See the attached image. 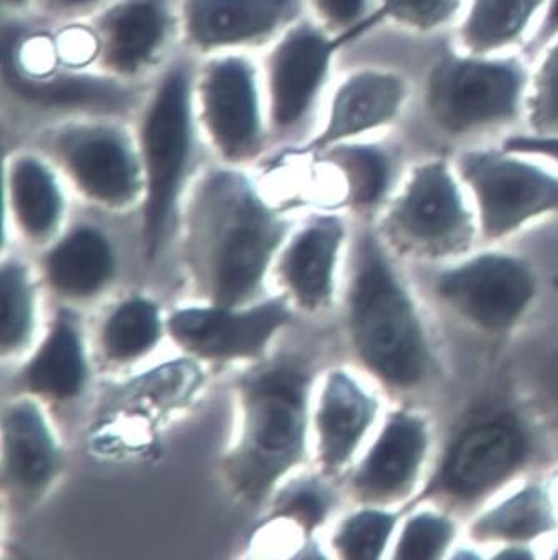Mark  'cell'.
Wrapping results in <instances>:
<instances>
[{
    "mask_svg": "<svg viewBox=\"0 0 558 560\" xmlns=\"http://www.w3.org/2000/svg\"><path fill=\"white\" fill-rule=\"evenodd\" d=\"M286 231L242 167L207 168L189 207V254L210 301L234 307L251 298Z\"/></svg>",
    "mask_w": 558,
    "mask_h": 560,
    "instance_id": "obj_1",
    "label": "cell"
},
{
    "mask_svg": "<svg viewBox=\"0 0 558 560\" xmlns=\"http://www.w3.org/2000/svg\"><path fill=\"white\" fill-rule=\"evenodd\" d=\"M197 59L182 50L147 82L132 119L143 179V245L147 256L161 249L168 221L199 148L194 105Z\"/></svg>",
    "mask_w": 558,
    "mask_h": 560,
    "instance_id": "obj_2",
    "label": "cell"
},
{
    "mask_svg": "<svg viewBox=\"0 0 558 560\" xmlns=\"http://www.w3.org/2000/svg\"><path fill=\"white\" fill-rule=\"evenodd\" d=\"M528 81L519 57L443 50L423 82V117L446 139L502 129L525 113Z\"/></svg>",
    "mask_w": 558,
    "mask_h": 560,
    "instance_id": "obj_3",
    "label": "cell"
},
{
    "mask_svg": "<svg viewBox=\"0 0 558 560\" xmlns=\"http://www.w3.org/2000/svg\"><path fill=\"white\" fill-rule=\"evenodd\" d=\"M307 377L295 365L255 372L242 382L244 431L228 469L237 489L258 501L304 451Z\"/></svg>",
    "mask_w": 558,
    "mask_h": 560,
    "instance_id": "obj_4",
    "label": "cell"
},
{
    "mask_svg": "<svg viewBox=\"0 0 558 560\" xmlns=\"http://www.w3.org/2000/svg\"><path fill=\"white\" fill-rule=\"evenodd\" d=\"M194 105L202 142L220 164L244 167L274 148L263 69L247 52L197 59Z\"/></svg>",
    "mask_w": 558,
    "mask_h": 560,
    "instance_id": "obj_5",
    "label": "cell"
},
{
    "mask_svg": "<svg viewBox=\"0 0 558 560\" xmlns=\"http://www.w3.org/2000/svg\"><path fill=\"white\" fill-rule=\"evenodd\" d=\"M34 148L102 206L124 207L143 192L136 132L127 119L62 117L37 133Z\"/></svg>",
    "mask_w": 558,
    "mask_h": 560,
    "instance_id": "obj_6",
    "label": "cell"
},
{
    "mask_svg": "<svg viewBox=\"0 0 558 560\" xmlns=\"http://www.w3.org/2000/svg\"><path fill=\"white\" fill-rule=\"evenodd\" d=\"M362 35L334 34L311 15L293 22L264 56V92L274 148L304 129L330 79L335 57Z\"/></svg>",
    "mask_w": 558,
    "mask_h": 560,
    "instance_id": "obj_7",
    "label": "cell"
},
{
    "mask_svg": "<svg viewBox=\"0 0 558 560\" xmlns=\"http://www.w3.org/2000/svg\"><path fill=\"white\" fill-rule=\"evenodd\" d=\"M353 336L360 354L395 384H412L426 368L419 327L382 257L367 242L352 291Z\"/></svg>",
    "mask_w": 558,
    "mask_h": 560,
    "instance_id": "obj_8",
    "label": "cell"
},
{
    "mask_svg": "<svg viewBox=\"0 0 558 560\" xmlns=\"http://www.w3.org/2000/svg\"><path fill=\"white\" fill-rule=\"evenodd\" d=\"M88 21L94 37L95 69L143 84L181 46L178 0H112Z\"/></svg>",
    "mask_w": 558,
    "mask_h": 560,
    "instance_id": "obj_9",
    "label": "cell"
},
{
    "mask_svg": "<svg viewBox=\"0 0 558 560\" xmlns=\"http://www.w3.org/2000/svg\"><path fill=\"white\" fill-rule=\"evenodd\" d=\"M305 11V0H178L181 47L196 59L269 47Z\"/></svg>",
    "mask_w": 558,
    "mask_h": 560,
    "instance_id": "obj_10",
    "label": "cell"
},
{
    "mask_svg": "<svg viewBox=\"0 0 558 560\" xmlns=\"http://www.w3.org/2000/svg\"><path fill=\"white\" fill-rule=\"evenodd\" d=\"M462 177L472 187L489 235H502L534 215L558 209V177L515 152L467 151Z\"/></svg>",
    "mask_w": 558,
    "mask_h": 560,
    "instance_id": "obj_11",
    "label": "cell"
},
{
    "mask_svg": "<svg viewBox=\"0 0 558 560\" xmlns=\"http://www.w3.org/2000/svg\"><path fill=\"white\" fill-rule=\"evenodd\" d=\"M5 91L21 105L39 113L62 117L107 116L133 119L146 84L123 81L98 69H54L27 74L4 66Z\"/></svg>",
    "mask_w": 558,
    "mask_h": 560,
    "instance_id": "obj_12",
    "label": "cell"
},
{
    "mask_svg": "<svg viewBox=\"0 0 558 560\" xmlns=\"http://www.w3.org/2000/svg\"><path fill=\"white\" fill-rule=\"evenodd\" d=\"M408 97L398 72L365 67L350 72L334 89L322 126L299 144L286 145L280 159L318 158L335 145L360 140L397 120Z\"/></svg>",
    "mask_w": 558,
    "mask_h": 560,
    "instance_id": "obj_13",
    "label": "cell"
},
{
    "mask_svg": "<svg viewBox=\"0 0 558 560\" xmlns=\"http://www.w3.org/2000/svg\"><path fill=\"white\" fill-rule=\"evenodd\" d=\"M232 307L189 308L168 323L174 339L193 354L206 359L255 358L272 334L290 319L283 301H269L251 311Z\"/></svg>",
    "mask_w": 558,
    "mask_h": 560,
    "instance_id": "obj_14",
    "label": "cell"
},
{
    "mask_svg": "<svg viewBox=\"0 0 558 560\" xmlns=\"http://www.w3.org/2000/svg\"><path fill=\"white\" fill-rule=\"evenodd\" d=\"M440 291L477 323L502 327L512 323L532 295L531 277L502 257H481L443 277Z\"/></svg>",
    "mask_w": 558,
    "mask_h": 560,
    "instance_id": "obj_15",
    "label": "cell"
},
{
    "mask_svg": "<svg viewBox=\"0 0 558 560\" xmlns=\"http://www.w3.org/2000/svg\"><path fill=\"white\" fill-rule=\"evenodd\" d=\"M392 222L417 241L446 242L464 232L467 212L445 161L435 159L414 171Z\"/></svg>",
    "mask_w": 558,
    "mask_h": 560,
    "instance_id": "obj_16",
    "label": "cell"
},
{
    "mask_svg": "<svg viewBox=\"0 0 558 560\" xmlns=\"http://www.w3.org/2000/svg\"><path fill=\"white\" fill-rule=\"evenodd\" d=\"M5 194L25 234L46 237L59 224L63 196L56 165L39 151L11 154L4 167Z\"/></svg>",
    "mask_w": 558,
    "mask_h": 560,
    "instance_id": "obj_17",
    "label": "cell"
},
{
    "mask_svg": "<svg viewBox=\"0 0 558 560\" xmlns=\"http://www.w3.org/2000/svg\"><path fill=\"white\" fill-rule=\"evenodd\" d=\"M524 452V439L507 420L480 425L465 434L446 464L445 480L462 494H474L499 482Z\"/></svg>",
    "mask_w": 558,
    "mask_h": 560,
    "instance_id": "obj_18",
    "label": "cell"
},
{
    "mask_svg": "<svg viewBox=\"0 0 558 560\" xmlns=\"http://www.w3.org/2000/svg\"><path fill=\"white\" fill-rule=\"evenodd\" d=\"M5 470L22 494H37L57 466L56 447L40 413L31 404H19L5 417Z\"/></svg>",
    "mask_w": 558,
    "mask_h": 560,
    "instance_id": "obj_19",
    "label": "cell"
},
{
    "mask_svg": "<svg viewBox=\"0 0 558 560\" xmlns=\"http://www.w3.org/2000/svg\"><path fill=\"white\" fill-rule=\"evenodd\" d=\"M548 0H470L461 27L458 46L474 56H499L524 39Z\"/></svg>",
    "mask_w": 558,
    "mask_h": 560,
    "instance_id": "obj_20",
    "label": "cell"
},
{
    "mask_svg": "<svg viewBox=\"0 0 558 560\" xmlns=\"http://www.w3.org/2000/svg\"><path fill=\"white\" fill-rule=\"evenodd\" d=\"M342 235L339 219H315L287 250L283 277L302 305L317 307L328 298L335 254Z\"/></svg>",
    "mask_w": 558,
    "mask_h": 560,
    "instance_id": "obj_21",
    "label": "cell"
},
{
    "mask_svg": "<svg viewBox=\"0 0 558 560\" xmlns=\"http://www.w3.org/2000/svg\"><path fill=\"white\" fill-rule=\"evenodd\" d=\"M369 397L347 375L334 374L325 387L318 410V434L324 463H346L374 416Z\"/></svg>",
    "mask_w": 558,
    "mask_h": 560,
    "instance_id": "obj_22",
    "label": "cell"
},
{
    "mask_svg": "<svg viewBox=\"0 0 558 560\" xmlns=\"http://www.w3.org/2000/svg\"><path fill=\"white\" fill-rule=\"evenodd\" d=\"M426 435L412 417L397 416L370 452L357 486L370 495H384L400 489L412 477L422 459Z\"/></svg>",
    "mask_w": 558,
    "mask_h": 560,
    "instance_id": "obj_23",
    "label": "cell"
},
{
    "mask_svg": "<svg viewBox=\"0 0 558 560\" xmlns=\"http://www.w3.org/2000/svg\"><path fill=\"white\" fill-rule=\"evenodd\" d=\"M47 272L63 294L89 295L98 291L112 272L107 238L95 229H78L50 253Z\"/></svg>",
    "mask_w": 558,
    "mask_h": 560,
    "instance_id": "obj_24",
    "label": "cell"
},
{
    "mask_svg": "<svg viewBox=\"0 0 558 560\" xmlns=\"http://www.w3.org/2000/svg\"><path fill=\"white\" fill-rule=\"evenodd\" d=\"M84 377V355L78 330L69 317L62 315L28 365V385L44 396L69 399L81 390Z\"/></svg>",
    "mask_w": 558,
    "mask_h": 560,
    "instance_id": "obj_25",
    "label": "cell"
},
{
    "mask_svg": "<svg viewBox=\"0 0 558 560\" xmlns=\"http://www.w3.org/2000/svg\"><path fill=\"white\" fill-rule=\"evenodd\" d=\"M317 159H324L342 174L347 199L353 206L377 203L387 190L392 175V158L387 145L367 140H352L328 149Z\"/></svg>",
    "mask_w": 558,
    "mask_h": 560,
    "instance_id": "obj_26",
    "label": "cell"
},
{
    "mask_svg": "<svg viewBox=\"0 0 558 560\" xmlns=\"http://www.w3.org/2000/svg\"><path fill=\"white\" fill-rule=\"evenodd\" d=\"M161 324L155 305L147 301H129L120 305L104 330L107 354L117 361L139 358L159 339Z\"/></svg>",
    "mask_w": 558,
    "mask_h": 560,
    "instance_id": "obj_27",
    "label": "cell"
},
{
    "mask_svg": "<svg viewBox=\"0 0 558 560\" xmlns=\"http://www.w3.org/2000/svg\"><path fill=\"white\" fill-rule=\"evenodd\" d=\"M525 117L528 132L558 137V37L545 47L540 63L531 75Z\"/></svg>",
    "mask_w": 558,
    "mask_h": 560,
    "instance_id": "obj_28",
    "label": "cell"
},
{
    "mask_svg": "<svg viewBox=\"0 0 558 560\" xmlns=\"http://www.w3.org/2000/svg\"><path fill=\"white\" fill-rule=\"evenodd\" d=\"M464 8V0H381L375 12L407 31L430 34L446 27Z\"/></svg>",
    "mask_w": 558,
    "mask_h": 560,
    "instance_id": "obj_29",
    "label": "cell"
},
{
    "mask_svg": "<svg viewBox=\"0 0 558 560\" xmlns=\"http://www.w3.org/2000/svg\"><path fill=\"white\" fill-rule=\"evenodd\" d=\"M547 505L538 492H524L500 505L489 517L484 518L480 529L503 537H528L547 529Z\"/></svg>",
    "mask_w": 558,
    "mask_h": 560,
    "instance_id": "obj_30",
    "label": "cell"
},
{
    "mask_svg": "<svg viewBox=\"0 0 558 560\" xmlns=\"http://www.w3.org/2000/svg\"><path fill=\"white\" fill-rule=\"evenodd\" d=\"M32 323L31 292L24 269L11 264L2 270V346L18 349L25 339Z\"/></svg>",
    "mask_w": 558,
    "mask_h": 560,
    "instance_id": "obj_31",
    "label": "cell"
},
{
    "mask_svg": "<svg viewBox=\"0 0 558 560\" xmlns=\"http://www.w3.org/2000/svg\"><path fill=\"white\" fill-rule=\"evenodd\" d=\"M392 524L394 521L388 515L363 512L347 522L337 537V547L346 559H377L387 542Z\"/></svg>",
    "mask_w": 558,
    "mask_h": 560,
    "instance_id": "obj_32",
    "label": "cell"
},
{
    "mask_svg": "<svg viewBox=\"0 0 558 560\" xmlns=\"http://www.w3.org/2000/svg\"><path fill=\"white\" fill-rule=\"evenodd\" d=\"M311 18L334 34L363 35L381 21L370 0H305Z\"/></svg>",
    "mask_w": 558,
    "mask_h": 560,
    "instance_id": "obj_33",
    "label": "cell"
},
{
    "mask_svg": "<svg viewBox=\"0 0 558 560\" xmlns=\"http://www.w3.org/2000/svg\"><path fill=\"white\" fill-rule=\"evenodd\" d=\"M451 536V525L442 518L423 517L414 518L405 529L398 546L397 557L404 560H427L437 557Z\"/></svg>",
    "mask_w": 558,
    "mask_h": 560,
    "instance_id": "obj_34",
    "label": "cell"
},
{
    "mask_svg": "<svg viewBox=\"0 0 558 560\" xmlns=\"http://www.w3.org/2000/svg\"><path fill=\"white\" fill-rule=\"evenodd\" d=\"M112 0H37L34 9L49 19L62 22L84 21Z\"/></svg>",
    "mask_w": 558,
    "mask_h": 560,
    "instance_id": "obj_35",
    "label": "cell"
},
{
    "mask_svg": "<svg viewBox=\"0 0 558 560\" xmlns=\"http://www.w3.org/2000/svg\"><path fill=\"white\" fill-rule=\"evenodd\" d=\"M324 501L314 490H299L283 505V514L297 518L305 529H312L324 515Z\"/></svg>",
    "mask_w": 558,
    "mask_h": 560,
    "instance_id": "obj_36",
    "label": "cell"
},
{
    "mask_svg": "<svg viewBox=\"0 0 558 560\" xmlns=\"http://www.w3.org/2000/svg\"><path fill=\"white\" fill-rule=\"evenodd\" d=\"M555 37H558V0H548L540 24L527 43L528 56H537V52H542Z\"/></svg>",
    "mask_w": 558,
    "mask_h": 560,
    "instance_id": "obj_37",
    "label": "cell"
},
{
    "mask_svg": "<svg viewBox=\"0 0 558 560\" xmlns=\"http://www.w3.org/2000/svg\"><path fill=\"white\" fill-rule=\"evenodd\" d=\"M35 2H37V0H2V8H4L5 11L18 14V12L34 9Z\"/></svg>",
    "mask_w": 558,
    "mask_h": 560,
    "instance_id": "obj_38",
    "label": "cell"
}]
</instances>
